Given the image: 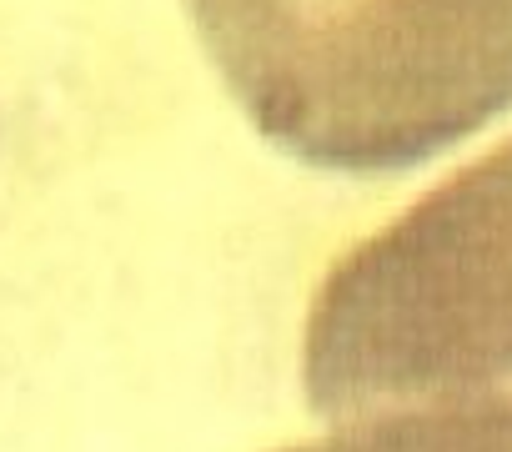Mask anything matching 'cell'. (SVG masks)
Listing matches in <instances>:
<instances>
[{"label":"cell","mask_w":512,"mask_h":452,"mask_svg":"<svg viewBox=\"0 0 512 452\" xmlns=\"http://www.w3.org/2000/svg\"><path fill=\"white\" fill-rule=\"evenodd\" d=\"M317 452H512V402H442L382 427L337 437Z\"/></svg>","instance_id":"cell-1"}]
</instances>
